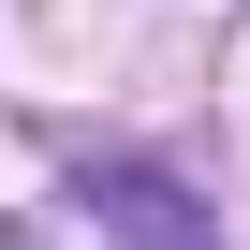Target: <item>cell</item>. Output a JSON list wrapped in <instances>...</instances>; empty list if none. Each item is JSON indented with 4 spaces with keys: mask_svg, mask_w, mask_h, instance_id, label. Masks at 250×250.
I'll use <instances>...</instances> for the list:
<instances>
[{
    "mask_svg": "<svg viewBox=\"0 0 250 250\" xmlns=\"http://www.w3.org/2000/svg\"><path fill=\"white\" fill-rule=\"evenodd\" d=\"M74 206L103 221V250H221V221H206L162 162H88V177H74Z\"/></svg>",
    "mask_w": 250,
    "mask_h": 250,
    "instance_id": "1",
    "label": "cell"
}]
</instances>
